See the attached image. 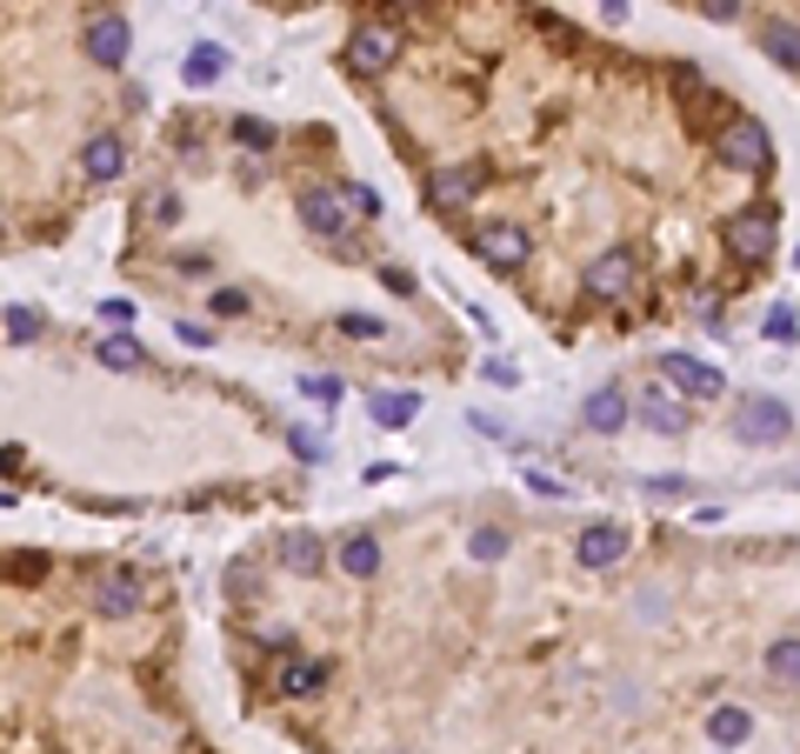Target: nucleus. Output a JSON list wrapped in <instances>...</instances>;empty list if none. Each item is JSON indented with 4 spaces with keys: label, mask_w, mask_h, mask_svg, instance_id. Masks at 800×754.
I'll list each match as a JSON object with an SVG mask.
<instances>
[{
    "label": "nucleus",
    "mask_w": 800,
    "mask_h": 754,
    "mask_svg": "<svg viewBox=\"0 0 800 754\" xmlns=\"http://www.w3.org/2000/svg\"><path fill=\"white\" fill-rule=\"evenodd\" d=\"M280 561H287L294 575H314V568H320V541H314V535H294V541H280Z\"/></svg>",
    "instance_id": "nucleus-24"
},
{
    "label": "nucleus",
    "mask_w": 800,
    "mask_h": 754,
    "mask_svg": "<svg viewBox=\"0 0 800 754\" xmlns=\"http://www.w3.org/2000/svg\"><path fill=\"white\" fill-rule=\"evenodd\" d=\"M768 675L788 682V688H800V635H781V642L768 648Z\"/></svg>",
    "instance_id": "nucleus-22"
},
{
    "label": "nucleus",
    "mask_w": 800,
    "mask_h": 754,
    "mask_svg": "<svg viewBox=\"0 0 800 754\" xmlns=\"http://www.w3.org/2000/svg\"><path fill=\"white\" fill-rule=\"evenodd\" d=\"M634 281H641V267H634V254H628V247L601 254V261H594V267L581 274L587 301H628V294H634Z\"/></svg>",
    "instance_id": "nucleus-5"
},
{
    "label": "nucleus",
    "mask_w": 800,
    "mask_h": 754,
    "mask_svg": "<svg viewBox=\"0 0 800 754\" xmlns=\"http://www.w3.org/2000/svg\"><path fill=\"white\" fill-rule=\"evenodd\" d=\"M214 314H247V294H240V287H220V294H214Z\"/></svg>",
    "instance_id": "nucleus-32"
},
{
    "label": "nucleus",
    "mask_w": 800,
    "mask_h": 754,
    "mask_svg": "<svg viewBox=\"0 0 800 754\" xmlns=\"http://www.w3.org/2000/svg\"><path fill=\"white\" fill-rule=\"evenodd\" d=\"M641 421H648L654 434H688V401H674L668 388H648V394H641Z\"/></svg>",
    "instance_id": "nucleus-14"
},
{
    "label": "nucleus",
    "mask_w": 800,
    "mask_h": 754,
    "mask_svg": "<svg viewBox=\"0 0 800 754\" xmlns=\"http://www.w3.org/2000/svg\"><path fill=\"white\" fill-rule=\"evenodd\" d=\"M394 53H401V40H394L387 27H354V33H347V67H354V74H387Z\"/></svg>",
    "instance_id": "nucleus-7"
},
{
    "label": "nucleus",
    "mask_w": 800,
    "mask_h": 754,
    "mask_svg": "<svg viewBox=\"0 0 800 754\" xmlns=\"http://www.w3.org/2000/svg\"><path fill=\"white\" fill-rule=\"evenodd\" d=\"M147 354H140V341L134 334H107L100 341V368H113V374H127V368H140Z\"/></svg>",
    "instance_id": "nucleus-23"
},
{
    "label": "nucleus",
    "mask_w": 800,
    "mask_h": 754,
    "mask_svg": "<svg viewBox=\"0 0 800 754\" xmlns=\"http://www.w3.org/2000/svg\"><path fill=\"white\" fill-rule=\"evenodd\" d=\"M13 575H20V581H33V575H47V561H40V555H20V561H13Z\"/></svg>",
    "instance_id": "nucleus-38"
},
{
    "label": "nucleus",
    "mask_w": 800,
    "mask_h": 754,
    "mask_svg": "<svg viewBox=\"0 0 800 754\" xmlns=\"http://www.w3.org/2000/svg\"><path fill=\"white\" fill-rule=\"evenodd\" d=\"M761 47L788 67V74H800V27L794 20H768V33H761Z\"/></svg>",
    "instance_id": "nucleus-20"
},
{
    "label": "nucleus",
    "mask_w": 800,
    "mask_h": 754,
    "mask_svg": "<svg viewBox=\"0 0 800 754\" xmlns=\"http://www.w3.org/2000/svg\"><path fill=\"white\" fill-rule=\"evenodd\" d=\"M800 327H794V307L788 301H774V314H768V341H794Z\"/></svg>",
    "instance_id": "nucleus-27"
},
{
    "label": "nucleus",
    "mask_w": 800,
    "mask_h": 754,
    "mask_svg": "<svg viewBox=\"0 0 800 754\" xmlns=\"http://www.w3.org/2000/svg\"><path fill=\"white\" fill-rule=\"evenodd\" d=\"M120 167H127V140L120 134H93L80 147V174L87 180H120Z\"/></svg>",
    "instance_id": "nucleus-11"
},
{
    "label": "nucleus",
    "mask_w": 800,
    "mask_h": 754,
    "mask_svg": "<svg viewBox=\"0 0 800 754\" xmlns=\"http://www.w3.org/2000/svg\"><path fill=\"white\" fill-rule=\"evenodd\" d=\"M340 568H347L354 581H374V575H381V541H374V535H347V541H340Z\"/></svg>",
    "instance_id": "nucleus-17"
},
{
    "label": "nucleus",
    "mask_w": 800,
    "mask_h": 754,
    "mask_svg": "<svg viewBox=\"0 0 800 754\" xmlns=\"http://www.w3.org/2000/svg\"><path fill=\"white\" fill-rule=\"evenodd\" d=\"M381 281H387L394 294H414V274H407V267H381Z\"/></svg>",
    "instance_id": "nucleus-36"
},
{
    "label": "nucleus",
    "mask_w": 800,
    "mask_h": 754,
    "mask_svg": "<svg viewBox=\"0 0 800 754\" xmlns=\"http://www.w3.org/2000/svg\"><path fill=\"white\" fill-rule=\"evenodd\" d=\"M701 13H708V20H734V13H741V0H701Z\"/></svg>",
    "instance_id": "nucleus-37"
},
{
    "label": "nucleus",
    "mask_w": 800,
    "mask_h": 754,
    "mask_svg": "<svg viewBox=\"0 0 800 754\" xmlns=\"http://www.w3.org/2000/svg\"><path fill=\"white\" fill-rule=\"evenodd\" d=\"M774 234H781V214H774V207H741V214L721 227L728 254H734V261H748V267L774 254Z\"/></svg>",
    "instance_id": "nucleus-2"
},
{
    "label": "nucleus",
    "mask_w": 800,
    "mask_h": 754,
    "mask_svg": "<svg viewBox=\"0 0 800 754\" xmlns=\"http://www.w3.org/2000/svg\"><path fill=\"white\" fill-rule=\"evenodd\" d=\"M220 74H227V53H220L214 40H200V47L180 60V80H187V87H214Z\"/></svg>",
    "instance_id": "nucleus-16"
},
{
    "label": "nucleus",
    "mask_w": 800,
    "mask_h": 754,
    "mask_svg": "<svg viewBox=\"0 0 800 754\" xmlns=\"http://www.w3.org/2000/svg\"><path fill=\"white\" fill-rule=\"evenodd\" d=\"M340 327H347L354 341H381V334H387V321H374V314H347Z\"/></svg>",
    "instance_id": "nucleus-29"
},
{
    "label": "nucleus",
    "mask_w": 800,
    "mask_h": 754,
    "mask_svg": "<svg viewBox=\"0 0 800 754\" xmlns=\"http://www.w3.org/2000/svg\"><path fill=\"white\" fill-rule=\"evenodd\" d=\"M581 421H587V434H621L628 428V394L621 388H594L581 401Z\"/></svg>",
    "instance_id": "nucleus-12"
},
{
    "label": "nucleus",
    "mask_w": 800,
    "mask_h": 754,
    "mask_svg": "<svg viewBox=\"0 0 800 754\" xmlns=\"http://www.w3.org/2000/svg\"><path fill=\"white\" fill-rule=\"evenodd\" d=\"M234 140L260 154V147H274V127H267V120H234Z\"/></svg>",
    "instance_id": "nucleus-26"
},
{
    "label": "nucleus",
    "mask_w": 800,
    "mask_h": 754,
    "mask_svg": "<svg viewBox=\"0 0 800 754\" xmlns=\"http://www.w3.org/2000/svg\"><path fill=\"white\" fill-rule=\"evenodd\" d=\"M794 261H800V247H794Z\"/></svg>",
    "instance_id": "nucleus-40"
},
{
    "label": "nucleus",
    "mask_w": 800,
    "mask_h": 754,
    "mask_svg": "<svg viewBox=\"0 0 800 754\" xmlns=\"http://www.w3.org/2000/svg\"><path fill=\"white\" fill-rule=\"evenodd\" d=\"M300 388H307V401H320V408L340 401V381H334V374H314V381H300Z\"/></svg>",
    "instance_id": "nucleus-30"
},
{
    "label": "nucleus",
    "mask_w": 800,
    "mask_h": 754,
    "mask_svg": "<svg viewBox=\"0 0 800 754\" xmlns=\"http://www.w3.org/2000/svg\"><path fill=\"white\" fill-rule=\"evenodd\" d=\"M621 555H628V535H621L614 521H594V528L574 541V561H581V568H614Z\"/></svg>",
    "instance_id": "nucleus-10"
},
{
    "label": "nucleus",
    "mask_w": 800,
    "mask_h": 754,
    "mask_svg": "<svg viewBox=\"0 0 800 754\" xmlns=\"http://www.w3.org/2000/svg\"><path fill=\"white\" fill-rule=\"evenodd\" d=\"M527 488H534V494H547V501H554V494H574V488H567V481H554V474H527Z\"/></svg>",
    "instance_id": "nucleus-35"
},
{
    "label": "nucleus",
    "mask_w": 800,
    "mask_h": 754,
    "mask_svg": "<svg viewBox=\"0 0 800 754\" xmlns=\"http://www.w3.org/2000/svg\"><path fill=\"white\" fill-rule=\"evenodd\" d=\"M661 368H668V381H674L688 401H714V394L728 388V381H721V368H708L701 354H681V347H668V361H661Z\"/></svg>",
    "instance_id": "nucleus-6"
},
{
    "label": "nucleus",
    "mask_w": 800,
    "mask_h": 754,
    "mask_svg": "<svg viewBox=\"0 0 800 754\" xmlns=\"http://www.w3.org/2000/svg\"><path fill=\"white\" fill-rule=\"evenodd\" d=\"M127 47H134V33H127V20H120V13H93V20H87V60L120 67V60H127Z\"/></svg>",
    "instance_id": "nucleus-8"
},
{
    "label": "nucleus",
    "mask_w": 800,
    "mask_h": 754,
    "mask_svg": "<svg viewBox=\"0 0 800 754\" xmlns=\"http://www.w3.org/2000/svg\"><path fill=\"white\" fill-rule=\"evenodd\" d=\"M320 682H327V668H320V662H287V668H280V695H287V702L320 695Z\"/></svg>",
    "instance_id": "nucleus-19"
},
{
    "label": "nucleus",
    "mask_w": 800,
    "mask_h": 754,
    "mask_svg": "<svg viewBox=\"0 0 800 754\" xmlns=\"http://www.w3.org/2000/svg\"><path fill=\"white\" fill-rule=\"evenodd\" d=\"M714 154H721V167H734V174H768V167H774V134H768L754 114H734V120L721 127Z\"/></svg>",
    "instance_id": "nucleus-1"
},
{
    "label": "nucleus",
    "mask_w": 800,
    "mask_h": 754,
    "mask_svg": "<svg viewBox=\"0 0 800 754\" xmlns=\"http://www.w3.org/2000/svg\"><path fill=\"white\" fill-rule=\"evenodd\" d=\"M788 428H794V414H788V401H774V394H748V401L734 408V434H741V441H754V448L781 441Z\"/></svg>",
    "instance_id": "nucleus-4"
},
{
    "label": "nucleus",
    "mask_w": 800,
    "mask_h": 754,
    "mask_svg": "<svg viewBox=\"0 0 800 754\" xmlns=\"http://www.w3.org/2000/svg\"><path fill=\"white\" fill-rule=\"evenodd\" d=\"M708 735H714V748L734 754L748 735H754V715H748V708H714V715H708Z\"/></svg>",
    "instance_id": "nucleus-18"
},
{
    "label": "nucleus",
    "mask_w": 800,
    "mask_h": 754,
    "mask_svg": "<svg viewBox=\"0 0 800 754\" xmlns=\"http://www.w3.org/2000/svg\"><path fill=\"white\" fill-rule=\"evenodd\" d=\"M367 414H374L381 428H407V421L421 414V394H374V401H367Z\"/></svg>",
    "instance_id": "nucleus-21"
},
{
    "label": "nucleus",
    "mask_w": 800,
    "mask_h": 754,
    "mask_svg": "<svg viewBox=\"0 0 800 754\" xmlns=\"http://www.w3.org/2000/svg\"><path fill=\"white\" fill-rule=\"evenodd\" d=\"M467 555H474V561H501V555H507V528H474Z\"/></svg>",
    "instance_id": "nucleus-25"
},
{
    "label": "nucleus",
    "mask_w": 800,
    "mask_h": 754,
    "mask_svg": "<svg viewBox=\"0 0 800 754\" xmlns=\"http://www.w3.org/2000/svg\"><path fill=\"white\" fill-rule=\"evenodd\" d=\"M688 488H694L688 474H654V481H648V494H688Z\"/></svg>",
    "instance_id": "nucleus-33"
},
{
    "label": "nucleus",
    "mask_w": 800,
    "mask_h": 754,
    "mask_svg": "<svg viewBox=\"0 0 800 754\" xmlns=\"http://www.w3.org/2000/svg\"><path fill=\"white\" fill-rule=\"evenodd\" d=\"M601 7H608V13H628V0H601Z\"/></svg>",
    "instance_id": "nucleus-39"
},
{
    "label": "nucleus",
    "mask_w": 800,
    "mask_h": 754,
    "mask_svg": "<svg viewBox=\"0 0 800 754\" xmlns=\"http://www.w3.org/2000/svg\"><path fill=\"white\" fill-rule=\"evenodd\" d=\"M487 381H494V388H514V381H521V368H514V361H487Z\"/></svg>",
    "instance_id": "nucleus-34"
},
{
    "label": "nucleus",
    "mask_w": 800,
    "mask_h": 754,
    "mask_svg": "<svg viewBox=\"0 0 800 754\" xmlns=\"http://www.w3.org/2000/svg\"><path fill=\"white\" fill-rule=\"evenodd\" d=\"M7 334H13V341H33V334H40V314L13 307V314H7Z\"/></svg>",
    "instance_id": "nucleus-31"
},
{
    "label": "nucleus",
    "mask_w": 800,
    "mask_h": 754,
    "mask_svg": "<svg viewBox=\"0 0 800 754\" xmlns=\"http://www.w3.org/2000/svg\"><path fill=\"white\" fill-rule=\"evenodd\" d=\"M294 207H300V221H307L320 241H340V227H347V200H340L334 187H307Z\"/></svg>",
    "instance_id": "nucleus-9"
},
{
    "label": "nucleus",
    "mask_w": 800,
    "mask_h": 754,
    "mask_svg": "<svg viewBox=\"0 0 800 754\" xmlns=\"http://www.w3.org/2000/svg\"><path fill=\"white\" fill-rule=\"evenodd\" d=\"M474 254H481L487 267L514 274V267H527L534 241H527V227H521V221H481V227H474Z\"/></svg>",
    "instance_id": "nucleus-3"
},
{
    "label": "nucleus",
    "mask_w": 800,
    "mask_h": 754,
    "mask_svg": "<svg viewBox=\"0 0 800 754\" xmlns=\"http://www.w3.org/2000/svg\"><path fill=\"white\" fill-rule=\"evenodd\" d=\"M481 180H487L481 167H434V180H427V194H434L441 207H467Z\"/></svg>",
    "instance_id": "nucleus-13"
},
{
    "label": "nucleus",
    "mask_w": 800,
    "mask_h": 754,
    "mask_svg": "<svg viewBox=\"0 0 800 754\" xmlns=\"http://www.w3.org/2000/svg\"><path fill=\"white\" fill-rule=\"evenodd\" d=\"M721 754H728V748H721Z\"/></svg>",
    "instance_id": "nucleus-41"
},
{
    "label": "nucleus",
    "mask_w": 800,
    "mask_h": 754,
    "mask_svg": "<svg viewBox=\"0 0 800 754\" xmlns=\"http://www.w3.org/2000/svg\"><path fill=\"white\" fill-rule=\"evenodd\" d=\"M174 214H180V200H174L167 187H160V194H147V221H154V227H167Z\"/></svg>",
    "instance_id": "nucleus-28"
},
{
    "label": "nucleus",
    "mask_w": 800,
    "mask_h": 754,
    "mask_svg": "<svg viewBox=\"0 0 800 754\" xmlns=\"http://www.w3.org/2000/svg\"><path fill=\"white\" fill-rule=\"evenodd\" d=\"M140 608V581L134 575H113V581H100V595H93V615H107V621H127Z\"/></svg>",
    "instance_id": "nucleus-15"
}]
</instances>
